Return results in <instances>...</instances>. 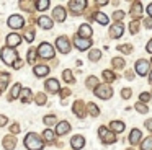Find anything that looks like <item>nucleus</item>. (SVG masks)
Masks as SVG:
<instances>
[{
	"instance_id": "f257e3e1",
	"label": "nucleus",
	"mask_w": 152,
	"mask_h": 150,
	"mask_svg": "<svg viewBox=\"0 0 152 150\" xmlns=\"http://www.w3.org/2000/svg\"><path fill=\"white\" fill-rule=\"evenodd\" d=\"M25 147H26L28 150H43L44 142L38 134L30 132V134H26V137H25Z\"/></svg>"
},
{
	"instance_id": "f03ea898",
	"label": "nucleus",
	"mask_w": 152,
	"mask_h": 150,
	"mask_svg": "<svg viewBox=\"0 0 152 150\" xmlns=\"http://www.w3.org/2000/svg\"><path fill=\"white\" fill-rule=\"evenodd\" d=\"M36 54L39 55V57H43V59H53L54 54H56V51H54V47L49 44V42H41V44L38 46V49H36Z\"/></svg>"
},
{
	"instance_id": "7ed1b4c3",
	"label": "nucleus",
	"mask_w": 152,
	"mask_h": 150,
	"mask_svg": "<svg viewBox=\"0 0 152 150\" xmlns=\"http://www.w3.org/2000/svg\"><path fill=\"white\" fill-rule=\"evenodd\" d=\"M0 55H2V60L7 65H12L18 59V52L15 51V49H10V47H4L2 52H0Z\"/></svg>"
},
{
	"instance_id": "20e7f679",
	"label": "nucleus",
	"mask_w": 152,
	"mask_h": 150,
	"mask_svg": "<svg viewBox=\"0 0 152 150\" xmlns=\"http://www.w3.org/2000/svg\"><path fill=\"white\" fill-rule=\"evenodd\" d=\"M56 47L59 49V52H62V54H67V52H70V41L67 36H59V38L56 39Z\"/></svg>"
},
{
	"instance_id": "39448f33",
	"label": "nucleus",
	"mask_w": 152,
	"mask_h": 150,
	"mask_svg": "<svg viewBox=\"0 0 152 150\" xmlns=\"http://www.w3.org/2000/svg\"><path fill=\"white\" fill-rule=\"evenodd\" d=\"M95 95L98 98H102V100H108V98L113 96V90L108 85H98V87L95 88Z\"/></svg>"
},
{
	"instance_id": "423d86ee",
	"label": "nucleus",
	"mask_w": 152,
	"mask_h": 150,
	"mask_svg": "<svg viewBox=\"0 0 152 150\" xmlns=\"http://www.w3.org/2000/svg\"><path fill=\"white\" fill-rule=\"evenodd\" d=\"M98 135L102 137V140L105 143H115L116 142V135L110 129H106V127H100V129H98Z\"/></svg>"
},
{
	"instance_id": "0eeeda50",
	"label": "nucleus",
	"mask_w": 152,
	"mask_h": 150,
	"mask_svg": "<svg viewBox=\"0 0 152 150\" xmlns=\"http://www.w3.org/2000/svg\"><path fill=\"white\" fill-rule=\"evenodd\" d=\"M136 72H137V75H141V77H145V75L149 74V62L144 60V59H139V60L136 62Z\"/></svg>"
},
{
	"instance_id": "6e6552de",
	"label": "nucleus",
	"mask_w": 152,
	"mask_h": 150,
	"mask_svg": "<svg viewBox=\"0 0 152 150\" xmlns=\"http://www.w3.org/2000/svg\"><path fill=\"white\" fill-rule=\"evenodd\" d=\"M8 26L13 29H20L25 26V20L21 18L20 15H12L10 18H8Z\"/></svg>"
},
{
	"instance_id": "1a4fd4ad",
	"label": "nucleus",
	"mask_w": 152,
	"mask_h": 150,
	"mask_svg": "<svg viewBox=\"0 0 152 150\" xmlns=\"http://www.w3.org/2000/svg\"><path fill=\"white\" fill-rule=\"evenodd\" d=\"M74 44H75V47L80 49V51H87L88 47H92V39H83V38H79V36H77V38L74 39Z\"/></svg>"
},
{
	"instance_id": "9d476101",
	"label": "nucleus",
	"mask_w": 152,
	"mask_h": 150,
	"mask_svg": "<svg viewBox=\"0 0 152 150\" xmlns=\"http://www.w3.org/2000/svg\"><path fill=\"white\" fill-rule=\"evenodd\" d=\"M85 7H87V2H83V0H70L69 2V8L74 13H80L82 10H85Z\"/></svg>"
},
{
	"instance_id": "9b49d317",
	"label": "nucleus",
	"mask_w": 152,
	"mask_h": 150,
	"mask_svg": "<svg viewBox=\"0 0 152 150\" xmlns=\"http://www.w3.org/2000/svg\"><path fill=\"white\" fill-rule=\"evenodd\" d=\"M66 15H67V12H66V8L64 7H56V8L53 10V18L56 20V21H59V23H62L64 20H66Z\"/></svg>"
},
{
	"instance_id": "f8f14e48",
	"label": "nucleus",
	"mask_w": 152,
	"mask_h": 150,
	"mask_svg": "<svg viewBox=\"0 0 152 150\" xmlns=\"http://www.w3.org/2000/svg\"><path fill=\"white\" fill-rule=\"evenodd\" d=\"M21 42V36L17 34V33H10V34L7 36V47L13 49L15 46H18Z\"/></svg>"
},
{
	"instance_id": "ddd939ff",
	"label": "nucleus",
	"mask_w": 152,
	"mask_h": 150,
	"mask_svg": "<svg viewBox=\"0 0 152 150\" xmlns=\"http://www.w3.org/2000/svg\"><path fill=\"white\" fill-rule=\"evenodd\" d=\"M123 31H124V25H123L121 21L119 23H115V25L110 28V34H111V38H119V36H123Z\"/></svg>"
},
{
	"instance_id": "4468645a",
	"label": "nucleus",
	"mask_w": 152,
	"mask_h": 150,
	"mask_svg": "<svg viewBox=\"0 0 152 150\" xmlns=\"http://www.w3.org/2000/svg\"><path fill=\"white\" fill-rule=\"evenodd\" d=\"M83 145H85V139H83L82 135H74L72 139H70V147H72L74 150H80Z\"/></svg>"
},
{
	"instance_id": "2eb2a0df",
	"label": "nucleus",
	"mask_w": 152,
	"mask_h": 150,
	"mask_svg": "<svg viewBox=\"0 0 152 150\" xmlns=\"http://www.w3.org/2000/svg\"><path fill=\"white\" fill-rule=\"evenodd\" d=\"M69 130H70V124L67 122V121H61V122L56 126V134L57 135H64V134H67Z\"/></svg>"
},
{
	"instance_id": "dca6fc26",
	"label": "nucleus",
	"mask_w": 152,
	"mask_h": 150,
	"mask_svg": "<svg viewBox=\"0 0 152 150\" xmlns=\"http://www.w3.org/2000/svg\"><path fill=\"white\" fill-rule=\"evenodd\" d=\"M92 36V28L90 25H82L79 28V38H83V39H90Z\"/></svg>"
},
{
	"instance_id": "f3484780",
	"label": "nucleus",
	"mask_w": 152,
	"mask_h": 150,
	"mask_svg": "<svg viewBox=\"0 0 152 150\" xmlns=\"http://www.w3.org/2000/svg\"><path fill=\"white\" fill-rule=\"evenodd\" d=\"M46 88L51 93H57L59 91V82L56 78H49V80H46Z\"/></svg>"
},
{
	"instance_id": "a211bd4d",
	"label": "nucleus",
	"mask_w": 152,
	"mask_h": 150,
	"mask_svg": "<svg viewBox=\"0 0 152 150\" xmlns=\"http://www.w3.org/2000/svg\"><path fill=\"white\" fill-rule=\"evenodd\" d=\"M33 72H34L36 77H46V75L49 74V67H48V65H34Z\"/></svg>"
},
{
	"instance_id": "6ab92c4d",
	"label": "nucleus",
	"mask_w": 152,
	"mask_h": 150,
	"mask_svg": "<svg viewBox=\"0 0 152 150\" xmlns=\"http://www.w3.org/2000/svg\"><path fill=\"white\" fill-rule=\"evenodd\" d=\"M141 137H142L141 130H139V129H132V130H131V134H129V142H131L132 145H136V143H139Z\"/></svg>"
},
{
	"instance_id": "aec40b11",
	"label": "nucleus",
	"mask_w": 152,
	"mask_h": 150,
	"mask_svg": "<svg viewBox=\"0 0 152 150\" xmlns=\"http://www.w3.org/2000/svg\"><path fill=\"white\" fill-rule=\"evenodd\" d=\"M110 130L111 132H123L124 130V122H121V121H111L110 122Z\"/></svg>"
},
{
	"instance_id": "412c9836",
	"label": "nucleus",
	"mask_w": 152,
	"mask_h": 150,
	"mask_svg": "<svg viewBox=\"0 0 152 150\" xmlns=\"http://www.w3.org/2000/svg\"><path fill=\"white\" fill-rule=\"evenodd\" d=\"M38 21H39V26H41V28H44V29H51V28H53V25H54V23L51 21V18H48V16H41Z\"/></svg>"
},
{
	"instance_id": "4be33fe9",
	"label": "nucleus",
	"mask_w": 152,
	"mask_h": 150,
	"mask_svg": "<svg viewBox=\"0 0 152 150\" xmlns=\"http://www.w3.org/2000/svg\"><path fill=\"white\" fill-rule=\"evenodd\" d=\"M74 111H75V114L79 117H85V113H83V103H82V101H77V103L74 104Z\"/></svg>"
},
{
	"instance_id": "5701e85b",
	"label": "nucleus",
	"mask_w": 152,
	"mask_h": 150,
	"mask_svg": "<svg viewBox=\"0 0 152 150\" xmlns=\"http://www.w3.org/2000/svg\"><path fill=\"white\" fill-rule=\"evenodd\" d=\"M8 80H10V75L5 74V72H4V75H2V72H0V90H5V88H7Z\"/></svg>"
},
{
	"instance_id": "b1692460",
	"label": "nucleus",
	"mask_w": 152,
	"mask_h": 150,
	"mask_svg": "<svg viewBox=\"0 0 152 150\" xmlns=\"http://www.w3.org/2000/svg\"><path fill=\"white\" fill-rule=\"evenodd\" d=\"M141 3L139 2H136V3H132V8H131V15H132V18H139V15H141Z\"/></svg>"
},
{
	"instance_id": "393cba45",
	"label": "nucleus",
	"mask_w": 152,
	"mask_h": 150,
	"mask_svg": "<svg viewBox=\"0 0 152 150\" xmlns=\"http://www.w3.org/2000/svg\"><path fill=\"white\" fill-rule=\"evenodd\" d=\"M95 20L100 23V25H108V16H106L105 13H102V12L95 13Z\"/></svg>"
},
{
	"instance_id": "a878e982",
	"label": "nucleus",
	"mask_w": 152,
	"mask_h": 150,
	"mask_svg": "<svg viewBox=\"0 0 152 150\" xmlns=\"http://www.w3.org/2000/svg\"><path fill=\"white\" fill-rule=\"evenodd\" d=\"M4 147L5 149H8V150H12L15 147V139L12 135H8V137H5L4 139Z\"/></svg>"
},
{
	"instance_id": "bb28decb",
	"label": "nucleus",
	"mask_w": 152,
	"mask_h": 150,
	"mask_svg": "<svg viewBox=\"0 0 152 150\" xmlns=\"http://www.w3.org/2000/svg\"><path fill=\"white\" fill-rule=\"evenodd\" d=\"M20 98H21V101H23V103H28V101H31V91H30V90H23V88H21Z\"/></svg>"
},
{
	"instance_id": "cd10ccee",
	"label": "nucleus",
	"mask_w": 152,
	"mask_h": 150,
	"mask_svg": "<svg viewBox=\"0 0 152 150\" xmlns=\"http://www.w3.org/2000/svg\"><path fill=\"white\" fill-rule=\"evenodd\" d=\"M20 91H21V85H20V83L13 85V88H12V93H10V98H12V100L18 98V96H20Z\"/></svg>"
},
{
	"instance_id": "c85d7f7f",
	"label": "nucleus",
	"mask_w": 152,
	"mask_h": 150,
	"mask_svg": "<svg viewBox=\"0 0 152 150\" xmlns=\"http://www.w3.org/2000/svg\"><path fill=\"white\" fill-rule=\"evenodd\" d=\"M48 7H49V0H38L36 2V10L44 12V10H48Z\"/></svg>"
},
{
	"instance_id": "c756f323",
	"label": "nucleus",
	"mask_w": 152,
	"mask_h": 150,
	"mask_svg": "<svg viewBox=\"0 0 152 150\" xmlns=\"http://www.w3.org/2000/svg\"><path fill=\"white\" fill-rule=\"evenodd\" d=\"M141 149H142V150H152V137H147V139L142 140Z\"/></svg>"
},
{
	"instance_id": "7c9ffc66",
	"label": "nucleus",
	"mask_w": 152,
	"mask_h": 150,
	"mask_svg": "<svg viewBox=\"0 0 152 150\" xmlns=\"http://www.w3.org/2000/svg\"><path fill=\"white\" fill-rule=\"evenodd\" d=\"M43 139L46 140V142H53V140H54V132L51 129H46L43 132Z\"/></svg>"
},
{
	"instance_id": "2f4dec72",
	"label": "nucleus",
	"mask_w": 152,
	"mask_h": 150,
	"mask_svg": "<svg viewBox=\"0 0 152 150\" xmlns=\"http://www.w3.org/2000/svg\"><path fill=\"white\" fill-rule=\"evenodd\" d=\"M88 57H90V60H98V59L102 57V52H100L98 49H92V51L88 52Z\"/></svg>"
},
{
	"instance_id": "473e14b6",
	"label": "nucleus",
	"mask_w": 152,
	"mask_h": 150,
	"mask_svg": "<svg viewBox=\"0 0 152 150\" xmlns=\"http://www.w3.org/2000/svg\"><path fill=\"white\" fill-rule=\"evenodd\" d=\"M44 124L46 126H53V124H56V114H49V116H44L43 117Z\"/></svg>"
},
{
	"instance_id": "72a5a7b5",
	"label": "nucleus",
	"mask_w": 152,
	"mask_h": 150,
	"mask_svg": "<svg viewBox=\"0 0 152 150\" xmlns=\"http://www.w3.org/2000/svg\"><path fill=\"white\" fill-rule=\"evenodd\" d=\"M88 111H90V114H92V116H95V117L100 114V109H98V106H95L93 103H90V104H88Z\"/></svg>"
},
{
	"instance_id": "f704fd0d",
	"label": "nucleus",
	"mask_w": 152,
	"mask_h": 150,
	"mask_svg": "<svg viewBox=\"0 0 152 150\" xmlns=\"http://www.w3.org/2000/svg\"><path fill=\"white\" fill-rule=\"evenodd\" d=\"M64 80H66L67 83H74V75L70 70H64Z\"/></svg>"
},
{
	"instance_id": "c9c22d12",
	"label": "nucleus",
	"mask_w": 152,
	"mask_h": 150,
	"mask_svg": "<svg viewBox=\"0 0 152 150\" xmlns=\"http://www.w3.org/2000/svg\"><path fill=\"white\" fill-rule=\"evenodd\" d=\"M103 78H105L106 82H113V80H115V75H113L111 70H105V72H103Z\"/></svg>"
},
{
	"instance_id": "e433bc0d",
	"label": "nucleus",
	"mask_w": 152,
	"mask_h": 150,
	"mask_svg": "<svg viewBox=\"0 0 152 150\" xmlns=\"http://www.w3.org/2000/svg\"><path fill=\"white\" fill-rule=\"evenodd\" d=\"M134 108L139 111V113H147V106H145L144 103H141V101H139V103H136Z\"/></svg>"
},
{
	"instance_id": "4c0bfd02",
	"label": "nucleus",
	"mask_w": 152,
	"mask_h": 150,
	"mask_svg": "<svg viewBox=\"0 0 152 150\" xmlns=\"http://www.w3.org/2000/svg\"><path fill=\"white\" fill-rule=\"evenodd\" d=\"M96 83H98L96 77H88V78H87V87H90V88H92L93 85H96Z\"/></svg>"
},
{
	"instance_id": "58836bf2",
	"label": "nucleus",
	"mask_w": 152,
	"mask_h": 150,
	"mask_svg": "<svg viewBox=\"0 0 152 150\" xmlns=\"http://www.w3.org/2000/svg\"><path fill=\"white\" fill-rule=\"evenodd\" d=\"M113 18L116 20V23H119V20H123V18H124V13H123V12H119V10H118V12H115V13H113Z\"/></svg>"
},
{
	"instance_id": "ea45409f",
	"label": "nucleus",
	"mask_w": 152,
	"mask_h": 150,
	"mask_svg": "<svg viewBox=\"0 0 152 150\" xmlns=\"http://www.w3.org/2000/svg\"><path fill=\"white\" fill-rule=\"evenodd\" d=\"M25 39H26L28 42H33L34 41V33L33 31H26L25 33Z\"/></svg>"
},
{
	"instance_id": "a19ab883",
	"label": "nucleus",
	"mask_w": 152,
	"mask_h": 150,
	"mask_svg": "<svg viewBox=\"0 0 152 150\" xmlns=\"http://www.w3.org/2000/svg\"><path fill=\"white\" fill-rule=\"evenodd\" d=\"M34 55H36V49H30L28 51V62H34Z\"/></svg>"
},
{
	"instance_id": "79ce46f5",
	"label": "nucleus",
	"mask_w": 152,
	"mask_h": 150,
	"mask_svg": "<svg viewBox=\"0 0 152 150\" xmlns=\"http://www.w3.org/2000/svg\"><path fill=\"white\" fill-rule=\"evenodd\" d=\"M36 103L38 104H44V103H46V95H43V93L38 95V96H36Z\"/></svg>"
},
{
	"instance_id": "37998d69",
	"label": "nucleus",
	"mask_w": 152,
	"mask_h": 150,
	"mask_svg": "<svg viewBox=\"0 0 152 150\" xmlns=\"http://www.w3.org/2000/svg\"><path fill=\"white\" fill-rule=\"evenodd\" d=\"M113 65H115V67H123V65H124V60L116 57V59H113Z\"/></svg>"
},
{
	"instance_id": "c03bdc74",
	"label": "nucleus",
	"mask_w": 152,
	"mask_h": 150,
	"mask_svg": "<svg viewBox=\"0 0 152 150\" xmlns=\"http://www.w3.org/2000/svg\"><path fill=\"white\" fill-rule=\"evenodd\" d=\"M121 96L124 98V100H128V98L131 96V88H124V90L121 91Z\"/></svg>"
},
{
	"instance_id": "a18cd8bd",
	"label": "nucleus",
	"mask_w": 152,
	"mask_h": 150,
	"mask_svg": "<svg viewBox=\"0 0 152 150\" xmlns=\"http://www.w3.org/2000/svg\"><path fill=\"white\" fill-rule=\"evenodd\" d=\"M139 98H141V103H147V101L151 100V95H149V93H141V96H139Z\"/></svg>"
},
{
	"instance_id": "49530a36",
	"label": "nucleus",
	"mask_w": 152,
	"mask_h": 150,
	"mask_svg": "<svg viewBox=\"0 0 152 150\" xmlns=\"http://www.w3.org/2000/svg\"><path fill=\"white\" fill-rule=\"evenodd\" d=\"M119 51H123V52H126V54H129V52H131V46L129 44H124V46H119Z\"/></svg>"
},
{
	"instance_id": "de8ad7c7",
	"label": "nucleus",
	"mask_w": 152,
	"mask_h": 150,
	"mask_svg": "<svg viewBox=\"0 0 152 150\" xmlns=\"http://www.w3.org/2000/svg\"><path fill=\"white\" fill-rule=\"evenodd\" d=\"M129 29H131L132 34H136V33H137V21H132L131 26H129Z\"/></svg>"
},
{
	"instance_id": "09e8293b",
	"label": "nucleus",
	"mask_w": 152,
	"mask_h": 150,
	"mask_svg": "<svg viewBox=\"0 0 152 150\" xmlns=\"http://www.w3.org/2000/svg\"><path fill=\"white\" fill-rule=\"evenodd\" d=\"M144 26L147 29H151L152 28V18H147V20H144Z\"/></svg>"
},
{
	"instance_id": "8fccbe9b",
	"label": "nucleus",
	"mask_w": 152,
	"mask_h": 150,
	"mask_svg": "<svg viewBox=\"0 0 152 150\" xmlns=\"http://www.w3.org/2000/svg\"><path fill=\"white\" fill-rule=\"evenodd\" d=\"M7 116H0V126H5V124H7Z\"/></svg>"
},
{
	"instance_id": "3c124183",
	"label": "nucleus",
	"mask_w": 152,
	"mask_h": 150,
	"mask_svg": "<svg viewBox=\"0 0 152 150\" xmlns=\"http://www.w3.org/2000/svg\"><path fill=\"white\" fill-rule=\"evenodd\" d=\"M145 49H147V51L152 54V39H149V42H147V46H145Z\"/></svg>"
},
{
	"instance_id": "603ef678",
	"label": "nucleus",
	"mask_w": 152,
	"mask_h": 150,
	"mask_svg": "<svg viewBox=\"0 0 152 150\" xmlns=\"http://www.w3.org/2000/svg\"><path fill=\"white\" fill-rule=\"evenodd\" d=\"M145 127H147L149 130H152V119H149V121H145Z\"/></svg>"
},
{
	"instance_id": "864d4df0",
	"label": "nucleus",
	"mask_w": 152,
	"mask_h": 150,
	"mask_svg": "<svg viewBox=\"0 0 152 150\" xmlns=\"http://www.w3.org/2000/svg\"><path fill=\"white\" fill-rule=\"evenodd\" d=\"M12 65H13L15 68H21V65H23V64H21V62H18V59H17V62H13Z\"/></svg>"
},
{
	"instance_id": "5fc2aeb1",
	"label": "nucleus",
	"mask_w": 152,
	"mask_h": 150,
	"mask_svg": "<svg viewBox=\"0 0 152 150\" xmlns=\"http://www.w3.org/2000/svg\"><path fill=\"white\" fill-rule=\"evenodd\" d=\"M12 130H13V132H20V126H18V124H13V127H12Z\"/></svg>"
},
{
	"instance_id": "6e6d98bb",
	"label": "nucleus",
	"mask_w": 152,
	"mask_h": 150,
	"mask_svg": "<svg viewBox=\"0 0 152 150\" xmlns=\"http://www.w3.org/2000/svg\"><path fill=\"white\" fill-rule=\"evenodd\" d=\"M147 15H151V18H152V3L147 7Z\"/></svg>"
},
{
	"instance_id": "4d7b16f0",
	"label": "nucleus",
	"mask_w": 152,
	"mask_h": 150,
	"mask_svg": "<svg viewBox=\"0 0 152 150\" xmlns=\"http://www.w3.org/2000/svg\"><path fill=\"white\" fill-rule=\"evenodd\" d=\"M106 3H108V2H105V0H102V2H98V5H100V7H105Z\"/></svg>"
},
{
	"instance_id": "13d9d810",
	"label": "nucleus",
	"mask_w": 152,
	"mask_h": 150,
	"mask_svg": "<svg viewBox=\"0 0 152 150\" xmlns=\"http://www.w3.org/2000/svg\"><path fill=\"white\" fill-rule=\"evenodd\" d=\"M149 80H151V82H152V74H151V75H149Z\"/></svg>"
}]
</instances>
